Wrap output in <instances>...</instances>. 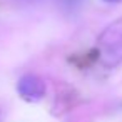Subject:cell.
Returning <instances> with one entry per match:
<instances>
[{
  "label": "cell",
  "mask_w": 122,
  "mask_h": 122,
  "mask_svg": "<svg viewBox=\"0 0 122 122\" xmlns=\"http://www.w3.org/2000/svg\"><path fill=\"white\" fill-rule=\"evenodd\" d=\"M19 92L29 100H39L45 94V85L37 75H25L19 82Z\"/></svg>",
  "instance_id": "1"
},
{
  "label": "cell",
  "mask_w": 122,
  "mask_h": 122,
  "mask_svg": "<svg viewBox=\"0 0 122 122\" xmlns=\"http://www.w3.org/2000/svg\"><path fill=\"white\" fill-rule=\"evenodd\" d=\"M82 2H84V0H62V5L64 7H69V10L70 9L74 10V7L75 5H82Z\"/></svg>",
  "instance_id": "2"
},
{
  "label": "cell",
  "mask_w": 122,
  "mask_h": 122,
  "mask_svg": "<svg viewBox=\"0 0 122 122\" xmlns=\"http://www.w3.org/2000/svg\"><path fill=\"white\" fill-rule=\"evenodd\" d=\"M104 2H107V4H120L122 0H104Z\"/></svg>",
  "instance_id": "3"
}]
</instances>
